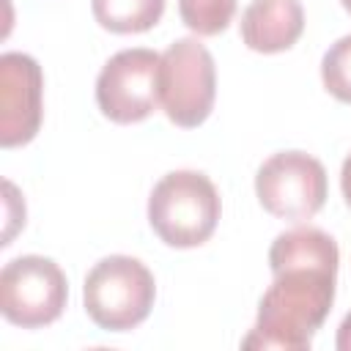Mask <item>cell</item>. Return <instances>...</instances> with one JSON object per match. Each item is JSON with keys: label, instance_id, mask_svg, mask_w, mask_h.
<instances>
[{"label": "cell", "instance_id": "cell-1", "mask_svg": "<svg viewBox=\"0 0 351 351\" xmlns=\"http://www.w3.org/2000/svg\"><path fill=\"white\" fill-rule=\"evenodd\" d=\"M337 266L296 263L274 271L258 304L252 332L241 340L244 348H310L313 335L326 321L335 302Z\"/></svg>", "mask_w": 351, "mask_h": 351}, {"label": "cell", "instance_id": "cell-2", "mask_svg": "<svg viewBox=\"0 0 351 351\" xmlns=\"http://www.w3.org/2000/svg\"><path fill=\"white\" fill-rule=\"evenodd\" d=\"M222 214L219 192L197 170H176L159 178L148 197V222L154 233L176 250L200 247L217 230Z\"/></svg>", "mask_w": 351, "mask_h": 351}, {"label": "cell", "instance_id": "cell-3", "mask_svg": "<svg viewBox=\"0 0 351 351\" xmlns=\"http://www.w3.org/2000/svg\"><path fill=\"white\" fill-rule=\"evenodd\" d=\"M156 299V282L148 266L129 255L101 258L85 277V313L99 329L129 332L140 326Z\"/></svg>", "mask_w": 351, "mask_h": 351}, {"label": "cell", "instance_id": "cell-4", "mask_svg": "<svg viewBox=\"0 0 351 351\" xmlns=\"http://www.w3.org/2000/svg\"><path fill=\"white\" fill-rule=\"evenodd\" d=\"M217 99V69L211 52L197 38H178L162 52L159 104L170 123L181 129L200 126Z\"/></svg>", "mask_w": 351, "mask_h": 351}, {"label": "cell", "instance_id": "cell-5", "mask_svg": "<svg viewBox=\"0 0 351 351\" xmlns=\"http://www.w3.org/2000/svg\"><path fill=\"white\" fill-rule=\"evenodd\" d=\"M69 299L63 269L44 255H22L0 271V313L22 329H38L60 318Z\"/></svg>", "mask_w": 351, "mask_h": 351}, {"label": "cell", "instance_id": "cell-6", "mask_svg": "<svg viewBox=\"0 0 351 351\" xmlns=\"http://www.w3.org/2000/svg\"><path fill=\"white\" fill-rule=\"evenodd\" d=\"M326 170L304 151H280L255 173V195L261 206L288 222L315 217L326 203Z\"/></svg>", "mask_w": 351, "mask_h": 351}, {"label": "cell", "instance_id": "cell-7", "mask_svg": "<svg viewBox=\"0 0 351 351\" xmlns=\"http://www.w3.org/2000/svg\"><path fill=\"white\" fill-rule=\"evenodd\" d=\"M162 55L145 47L115 52L96 77V104L115 123L145 121L159 107Z\"/></svg>", "mask_w": 351, "mask_h": 351}, {"label": "cell", "instance_id": "cell-8", "mask_svg": "<svg viewBox=\"0 0 351 351\" xmlns=\"http://www.w3.org/2000/svg\"><path fill=\"white\" fill-rule=\"evenodd\" d=\"M44 118V74L25 52L0 58V145H27Z\"/></svg>", "mask_w": 351, "mask_h": 351}, {"label": "cell", "instance_id": "cell-9", "mask_svg": "<svg viewBox=\"0 0 351 351\" xmlns=\"http://www.w3.org/2000/svg\"><path fill=\"white\" fill-rule=\"evenodd\" d=\"M304 30L299 0H252L241 14V41L252 52L274 55L291 49Z\"/></svg>", "mask_w": 351, "mask_h": 351}, {"label": "cell", "instance_id": "cell-10", "mask_svg": "<svg viewBox=\"0 0 351 351\" xmlns=\"http://www.w3.org/2000/svg\"><path fill=\"white\" fill-rule=\"evenodd\" d=\"M90 8L110 33H145L162 19L165 0H90Z\"/></svg>", "mask_w": 351, "mask_h": 351}, {"label": "cell", "instance_id": "cell-11", "mask_svg": "<svg viewBox=\"0 0 351 351\" xmlns=\"http://www.w3.org/2000/svg\"><path fill=\"white\" fill-rule=\"evenodd\" d=\"M178 14L192 33L217 36L230 25L236 0H178Z\"/></svg>", "mask_w": 351, "mask_h": 351}, {"label": "cell", "instance_id": "cell-12", "mask_svg": "<svg viewBox=\"0 0 351 351\" xmlns=\"http://www.w3.org/2000/svg\"><path fill=\"white\" fill-rule=\"evenodd\" d=\"M324 88L337 99L351 104V36L337 38L321 58Z\"/></svg>", "mask_w": 351, "mask_h": 351}, {"label": "cell", "instance_id": "cell-13", "mask_svg": "<svg viewBox=\"0 0 351 351\" xmlns=\"http://www.w3.org/2000/svg\"><path fill=\"white\" fill-rule=\"evenodd\" d=\"M335 346H337L340 351H351V313L343 318V324H340V329H337Z\"/></svg>", "mask_w": 351, "mask_h": 351}, {"label": "cell", "instance_id": "cell-14", "mask_svg": "<svg viewBox=\"0 0 351 351\" xmlns=\"http://www.w3.org/2000/svg\"><path fill=\"white\" fill-rule=\"evenodd\" d=\"M340 189H343L346 206L351 208V154L346 156V162H343V170H340Z\"/></svg>", "mask_w": 351, "mask_h": 351}, {"label": "cell", "instance_id": "cell-15", "mask_svg": "<svg viewBox=\"0 0 351 351\" xmlns=\"http://www.w3.org/2000/svg\"><path fill=\"white\" fill-rule=\"evenodd\" d=\"M340 3H343V8H346V11L351 14V0H340Z\"/></svg>", "mask_w": 351, "mask_h": 351}]
</instances>
